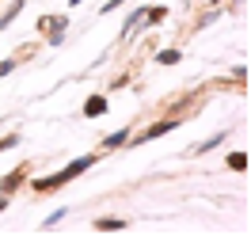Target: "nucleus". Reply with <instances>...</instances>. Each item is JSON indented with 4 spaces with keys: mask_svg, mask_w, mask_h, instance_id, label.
I'll list each match as a JSON object with an SVG mask.
<instances>
[{
    "mask_svg": "<svg viewBox=\"0 0 251 236\" xmlns=\"http://www.w3.org/2000/svg\"><path fill=\"white\" fill-rule=\"evenodd\" d=\"M175 126H179V118H160V122H152L149 130H141L137 137H129V145H145V141H156V137H164V133H172Z\"/></svg>",
    "mask_w": 251,
    "mask_h": 236,
    "instance_id": "obj_2",
    "label": "nucleus"
},
{
    "mask_svg": "<svg viewBox=\"0 0 251 236\" xmlns=\"http://www.w3.org/2000/svg\"><path fill=\"white\" fill-rule=\"evenodd\" d=\"M95 229H99V233H118V229H126V221L122 217H99Z\"/></svg>",
    "mask_w": 251,
    "mask_h": 236,
    "instance_id": "obj_12",
    "label": "nucleus"
},
{
    "mask_svg": "<svg viewBox=\"0 0 251 236\" xmlns=\"http://www.w3.org/2000/svg\"><path fill=\"white\" fill-rule=\"evenodd\" d=\"M129 137H133V130L122 126V130H114V133H107V137L99 141V149H103V153H110V149H126V145H129Z\"/></svg>",
    "mask_w": 251,
    "mask_h": 236,
    "instance_id": "obj_5",
    "label": "nucleus"
},
{
    "mask_svg": "<svg viewBox=\"0 0 251 236\" xmlns=\"http://www.w3.org/2000/svg\"><path fill=\"white\" fill-rule=\"evenodd\" d=\"M107 107H110V99H107L103 92H95V95H88V99H84L80 114H84V118H99V114H107Z\"/></svg>",
    "mask_w": 251,
    "mask_h": 236,
    "instance_id": "obj_4",
    "label": "nucleus"
},
{
    "mask_svg": "<svg viewBox=\"0 0 251 236\" xmlns=\"http://www.w3.org/2000/svg\"><path fill=\"white\" fill-rule=\"evenodd\" d=\"M12 73H16V57H4V61H0V80L12 77Z\"/></svg>",
    "mask_w": 251,
    "mask_h": 236,
    "instance_id": "obj_15",
    "label": "nucleus"
},
{
    "mask_svg": "<svg viewBox=\"0 0 251 236\" xmlns=\"http://www.w3.org/2000/svg\"><path fill=\"white\" fill-rule=\"evenodd\" d=\"M126 0H107V4H103V8H99V16H110V12H114V8H122Z\"/></svg>",
    "mask_w": 251,
    "mask_h": 236,
    "instance_id": "obj_18",
    "label": "nucleus"
},
{
    "mask_svg": "<svg viewBox=\"0 0 251 236\" xmlns=\"http://www.w3.org/2000/svg\"><path fill=\"white\" fill-rule=\"evenodd\" d=\"M164 19H168V8H164V4H152V8H145V23L141 27H160Z\"/></svg>",
    "mask_w": 251,
    "mask_h": 236,
    "instance_id": "obj_8",
    "label": "nucleus"
},
{
    "mask_svg": "<svg viewBox=\"0 0 251 236\" xmlns=\"http://www.w3.org/2000/svg\"><path fill=\"white\" fill-rule=\"evenodd\" d=\"M179 61H183V50H175V46H168V50L156 53V65H179Z\"/></svg>",
    "mask_w": 251,
    "mask_h": 236,
    "instance_id": "obj_11",
    "label": "nucleus"
},
{
    "mask_svg": "<svg viewBox=\"0 0 251 236\" xmlns=\"http://www.w3.org/2000/svg\"><path fill=\"white\" fill-rule=\"evenodd\" d=\"M19 12H23V0H12V4L4 8V16H0V31H8V27L19 19Z\"/></svg>",
    "mask_w": 251,
    "mask_h": 236,
    "instance_id": "obj_9",
    "label": "nucleus"
},
{
    "mask_svg": "<svg viewBox=\"0 0 251 236\" xmlns=\"http://www.w3.org/2000/svg\"><path fill=\"white\" fill-rule=\"evenodd\" d=\"M80 4H84V0H69V8H80Z\"/></svg>",
    "mask_w": 251,
    "mask_h": 236,
    "instance_id": "obj_20",
    "label": "nucleus"
},
{
    "mask_svg": "<svg viewBox=\"0 0 251 236\" xmlns=\"http://www.w3.org/2000/svg\"><path fill=\"white\" fill-rule=\"evenodd\" d=\"M228 168L232 172H248V153H228Z\"/></svg>",
    "mask_w": 251,
    "mask_h": 236,
    "instance_id": "obj_13",
    "label": "nucleus"
},
{
    "mask_svg": "<svg viewBox=\"0 0 251 236\" xmlns=\"http://www.w3.org/2000/svg\"><path fill=\"white\" fill-rule=\"evenodd\" d=\"M27 172H31L27 164H19V168H12V172H8L4 179H0V194H8V198H12V194H16V190L23 187V183H27Z\"/></svg>",
    "mask_w": 251,
    "mask_h": 236,
    "instance_id": "obj_3",
    "label": "nucleus"
},
{
    "mask_svg": "<svg viewBox=\"0 0 251 236\" xmlns=\"http://www.w3.org/2000/svg\"><path fill=\"white\" fill-rule=\"evenodd\" d=\"M217 16H221V12H205V16L198 19V23H194V27H198V31H202V27H209V23H217Z\"/></svg>",
    "mask_w": 251,
    "mask_h": 236,
    "instance_id": "obj_17",
    "label": "nucleus"
},
{
    "mask_svg": "<svg viewBox=\"0 0 251 236\" xmlns=\"http://www.w3.org/2000/svg\"><path fill=\"white\" fill-rule=\"evenodd\" d=\"M65 27H69V16H42V23H38L42 34H65Z\"/></svg>",
    "mask_w": 251,
    "mask_h": 236,
    "instance_id": "obj_6",
    "label": "nucleus"
},
{
    "mask_svg": "<svg viewBox=\"0 0 251 236\" xmlns=\"http://www.w3.org/2000/svg\"><path fill=\"white\" fill-rule=\"evenodd\" d=\"M19 145V133H8V137H0V153H8V149H16Z\"/></svg>",
    "mask_w": 251,
    "mask_h": 236,
    "instance_id": "obj_16",
    "label": "nucleus"
},
{
    "mask_svg": "<svg viewBox=\"0 0 251 236\" xmlns=\"http://www.w3.org/2000/svg\"><path fill=\"white\" fill-rule=\"evenodd\" d=\"M31 187L38 190V194H50V190H61V187H65V179H61V175H42V179H34Z\"/></svg>",
    "mask_w": 251,
    "mask_h": 236,
    "instance_id": "obj_7",
    "label": "nucleus"
},
{
    "mask_svg": "<svg viewBox=\"0 0 251 236\" xmlns=\"http://www.w3.org/2000/svg\"><path fill=\"white\" fill-rule=\"evenodd\" d=\"M65 213H69V210H53V213H50V217L42 221V229H53V225H61V221H65Z\"/></svg>",
    "mask_w": 251,
    "mask_h": 236,
    "instance_id": "obj_14",
    "label": "nucleus"
},
{
    "mask_svg": "<svg viewBox=\"0 0 251 236\" xmlns=\"http://www.w3.org/2000/svg\"><path fill=\"white\" fill-rule=\"evenodd\" d=\"M8 206H12V198H8V194H0V213H4Z\"/></svg>",
    "mask_w": 251,
    "mask_h": 236,
    "instance_id": "obj_19",
    "label": "nucleus"
},
{
    "mask_svg": "<svg viewBox=\"0 0 251 236\" xmlns=\"http://www.w3.org/2000/svg\"><path fill=\"white\" fill-rule=\"evenodd\" d=\"M95 164H99V153H88V157H76V160H69V164H65L61 172V179L65 183H73V179H76V175H84V172H92Z\"/></svg>",
    "mask_w": 251,
    "mask_h": 236,
    "instance_id": "obj_1",
    "label": "nucleus"
},
{
    "mask_svg": "<svg viewBox=\"0 0 251 236\" xmlns=\"http://www.w3.org/2000/svg\"><path fill=\"white\" fill-rule=\"evenodd\" d=\"M232 4H236V0H232Z\"/></svg>",
    "mask_w": 251,
    "mask_h": 236,
    "instance_id": "obj_21",
    "label": "nucleus"
},
{
    "mask_svg": "<svg viewBox=\"0 0 251 236\" xmlns=\"http://www.w3.org/2000/svg\"><path fill=\"white\" fill-rule=\"evenodd\" d=\"M221 141H228V130H221V133H213V137H205L202 145H194V153H213Z\"/></svg>",
    "mask_w": 251,
    "mask_h": 236,
    "instance_id": "obj_10",
    "label": "nucleus"
}]
</instances>
